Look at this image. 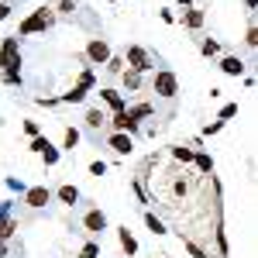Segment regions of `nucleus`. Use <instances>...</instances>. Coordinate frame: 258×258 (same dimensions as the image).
Returning <instances> with one entry per match:
<instances>
[{
  "mask_svg": "<svg viewBox=\"0 0 258 258\" xmlns=\"http://www.w3.org/2000/svg\"><path fill=\"white\" fill-rule=\"evenodd\" d=\"M179 4H182V7H189V4H193V0H179Z\"/></svg>",
  "mask_w": 258,
  "mask_h": 258,
  "instance_id": "obj_39",
  "label": "nucleus"
},
{
  "mask_svg": "<svg viewBox=\"0 0 258 258\" xmlns=\"http://www.w3.org/2000/svg\"><path fill=\"white\" fill-rule=\"evenodd\" d=\"M127 117H131V120L152 117V103H138V107H131V110H127Z\"/></svg>",
  "mask_w": 258,
  "mask_h": 258,
  "instance_id": "obj_17",
  "label": "nucleus"
},
{
  "mask_svg": "<svg viewBox=\"0 0 258 258\" xmlns=\"http://www.w3.org/2000/svg\"><path fill=\"white\" fill-rule=\"evenodd\" d=\"M182 24H186V28H193V31H197L200 24H203V11H186V14H182Z\"/></svg>",
  "mask_w": 258,
  "mask_h": 258,
  "instance_id": "obj_15",
  "label": "nucleus"
},
{
  "mask_svg": "<svg viewBox=\"0 0 258 258\" xmlns=\"http://www.w3.org/2000/svg\"><path fill=\"white\" fill-rule=\"evenodd\" d=\"M48 200H52V193H48L45 186H35V189H28V193H24V203H28L31 210H41Z\"/></svg>",
  "mask_w": 258,
  "mask_h": 258,
  "instance_id": "obj_7",
  "label": "nucleus"
},
{
  "mask_svg": "<svg viewBox=\"0 0 258 258\" xmlns=\"http://www.w3.org/2000/svg\"><path fill=\"white\" fill-rule=\"evenodd\" d=\"M59 200L66 203V207H73V203L80 200V193H76V186H59Z\"/></svg>",
  "mask_w": 258,
  "mask_h": 258,
  "instance_id": "obj_14",
  "label": "nucleus"
},
{
  "mask_svg": "<svg viewBox=\"0 0 258 258\" xmlns=\"http://www.w3.org/2000/svg\"><path fill=\"white\" fill-rule=\"evenodd\" d=\"M59 11L62 14H73L76 11V0H59Z\"/></svg>",
  "mask_w": 258,
  "mask_h": 258,
  "instance_id": "obj_32",
  "label": "nucleus"
},
{
  "mask_svg": "<svg viewBox=\"0 0 258 258\" xmlns=\"http://www.w3.org/2000/svg\"><path fill=\"white\" fill-rule=\"evenodd\" d=\"M86 93H90V90H83V86H73L69 93H62V103H80V100H86Z\"/></svg>",
  "mask_w": 258,
  "mask_h": 258,
  "instance_id": "obj_16",
  "label": "nucleus"
},
{
  "mask_svg": "<svg viewBox=\"0 0 258 258\" xmlns=\"http://www.w3.org/2000/svg\"><path fill=\"white\" fill-rule=\"evenodd\" d=\"M97 255H100V244H97V241H90V244L80 251V258H97Z\"/></svg>",
  "mask_w": 258,
  "mask_h": 258,
  "instance_id": "obj_24",
  "label": "nucleus"
},
{
  "mask_svg": "<svg viewBox=\"0 0 258 258\" xmlns=\"http://www.w3.org/2000/svg\"><path fill=\"white\" fill-rule=\"evenodd\" d=\"M172 159H176V162H193V152L182 148V145H176V148H172Z\"/></svg>",
  "mask_w": 258,
  "mask_h": 258,
  "instance_id": "obj_22",
  "label": "nucleus"
},
{
  "mask_svg": "<svg viewBox=\"0 0 258 258\" xmlns=\"http://www.w3.org/2000/svg\"><path fill=\"white\" fill-rule=\"evenodd\" d=\"M200 48H203V55H217V52H220V45H217V41H210V38L203 41Z\"/></svg>",
  "mask_w": 258,
  "mask_h": 258,
  "instance_id": "obj_25",
  "label": "nucleus"
},
{
  "mask_svg": "<svg viewBox=\"0 0 258 258\" xmlns=\"http://www.w3.org/2000/svg\"><path fill=\"white\" fill-rule=\"evenodd\" d=\"M0 69L4 73H21V45H18V35L0 41Z\"/></svg>",
  "mask_w": 258,
  "mask_h": 258,
  "instance_id": "obj_1",
  "label": "nucleus"
},
{
  "mask_svg": "<svg viewBox=\"0 0 258 258\" xmlns=\"http://www.w3.org/2000/svg\"><path fill=\"white\" fill-rule=\"evenodd\" d=\"M7 14H11V7H7V4H0V21L7 18Z\"/></svg>",
  "mask_w": 258,
  "mask_h": 258,
  "instance_id": "obj_37",
  "label": "nucleus"
},
{
  "mask_svg": "<svg viewBox=\"0 0 258 258\" xmlns=\"http://www.w3.org/2000/svg\"><path fill=\"white\" fill-rule=\"evenodd\" d=\"M83 224H86V231H103V227H107V217H103L100 210H90Z\"/></svg>",
  "mask_w": 258,
  "mask_h": 258,
  "instance_id": "obj_11",
  "label": "nucleus"
},
{
  "mask_svg": "<svg viewBox=\"0 0 258 258\" xmlns=\"http://www.w3.org/2000/svg\"><path fill=\"white\" fill-rule=\"evenodd\" d=\"M117 238H120V248L127 251V258H131V255H138V241L131 238V231H127V227H120V231H117Z\"/></svg>",
  "mask_w": 258,
  "mask_h": 258,
  "instance_id": "obj_9",
  "label": "nucleus"
},
{
  "mask_svg": "<svg viewBox=\"0 0 258 258\" xmlns=\"http://www.w3.org/2000/svg\"><path fill=\"white\" fill-rule=\"evenodd\" d=\"M127 66H131L135 73H148V69H152V59H148V52H145V48L131 45V48H127Z\"/></svg>",
  "mask_w": 258,
  "mask_h": 258,
  "instance_id": "obj_4",
  "label": "nucleus"
},
{
  "mask_svg": "<svg viewBox=\"0 0 258 258\" xmlns=\"http://www.w3.org/2000/svg\"><path fill=\"white\" fill-rule=\"evenodd\" d=\"M220 69H224L227 76H241V73H244V62H241L238 55H227V59L220 62Z\"/></svg>",
  "mask_w": 258,
  "mask_h": 258,
  "instance_id": "obj_10",
  "label": "nucleus"
},
{
  "mask_svg": "<svg viewBox=\"0 0 258 258\" xmlns=\"http://www.w3.org/2000/svg\"><path fill=\"white\" fill-rule=\"evenodd\" d=\"M193 159H197L200 172H214V159H210V155H203V152H200V155H193Z\"/></svg>",
  "mask_w": 258,
  "mask_h": 258,
  "instance_id": "obj_20",
  "label": "nucleus"
},
{
  "mask_svg": "<svg viewBox=\"0 0 258 258\" xmlns=\"http://www.w3.org/2000/svg\"><path fill=\"white\" fill-rule=\"evenodd\" d=\"M24 131H28L31 138H38V124H35V120H24Z\"/></svg>",
  "mask_w": 258,
  "mask_h": 258,
  "instance_id": "obj_34",
  "label": "nucleus"
},
{
  "mask_svg": "<svg viewBox=\"0 0 258 258\" xmlns=\"http://www.w3.org/2000/svg\"><path fill=\"white\" fill-rule=\"evenodd\" d=\"M220 127H224V120H214V124H207V127H203V135H217Z\"/></svg>",
  "mask_w": 258,
  "mask_h": 258,
  "instance_id": "obj_33",
  "label": "nucleus"
},
{
  "mask_svg": "<svg viewBox=\"0 0 258 258\" xmlns=\"http://www.w3.org/2000/svg\"><path fill=\"white\" fill-rule=\"evenodd\" d=\"M90 172H93V176H103V172H107V165H103V162H93V165H90Z\"/></svg>",
  "mask_w": 258,
  "mask_h": 258,
  "instance_id": "obj_35",
  "label": "nucleus"
},
{
  "mask_svg": "<svg viewBox=\"0 0 258 258\" xmlns=\"http://www.w3.org/2000/svg\"><path fill=\"white\" fill-rule=\"evenodd\" d=\"M152 90H155L159 97L172 100V97L179 93V80H176V73H169V69H162V73H155V80H152Z\"/></svg>",
  "mask_w": 258,
  "mask_h": 258,
  "instance_id": "obj_3",
  "label": "nucleus"
},
{
  "mask_svg": "<svg viewBox=\"0 0 258 258\" xmlns=\"http://www.w3.org/2000/svg\"><path fill=\"white\" fill-rule=\"evenodd\" d=\"M110 127H114V131H120V135H135V131H138V120L127 117V110H117V114L110 117Z\"/></svg>",
  "mask_w": 258,
  "mask_h": 258,
  "instance_id": "obj_5",
  "label": "nucleus"
},
{
  "mask_svg": "<svg viewBox=\"0 0 258 258\" xmlns=\"http://www.w3.org/2000/svg\"><path fill=\"white\" fill-rule=\"evenodd\" d=\"M76 145H80V131H76V127H66V148L73 152Z\"/></svg>",
  "mask_w": 258,
  "mask_h": 258,
  "instance_id": "obj_23",
  "label": "nucleus"
},
{
  "mask_svg": "<svg viewBox=\"0 0 258 258\" xmlns=\"http://www.w3.org/2000/svg\"><path fill=\"white\" fill-rule=\"evenodd\" d=\"M14 231H18V224H14V220H7V207H4V210H0V241H7Z\"/></svg>",
  "mask_w": 258,
  "mask_h": 258,
  "instance_id": "obj_13",
  "label": "nucleus"
},
{
  "mask_svg": "<svg viewBox=\"0 0 258 258\" xmlns=\"http://www.w3.org/2000/svg\"><path fill=\"white\" fill-rule=\"evenodd\" d=\"M86 124H90V127H103V124H107V114H103V110H90V114H86Z\"/></svg>",
  "mask_w": 258,
  "mask_h": 258,
  "instance_id": "obj_19",
  "label": "nucleus"
},
{
  "mask_svg": "<svg viewBox=\"0 0 258 258\" xmlns=\"http://www.w3.org/2000/svg\"><path fill=\"white\" fill-rule=\"evenodd\" d=\"M238 114V103H227V107H220V120H231Z\"/></svg>",
  "mask_w": 258,
  "mask_h": 258,
  "instance_id": "obj_26",
  "label": "nucleus"
},
{
  "mask_svg": "<svg viewBox=\"0 0 258 258\" xmlns=\"http://www.w3.org/2000/svg\"><path fill=\"white\" fill-rule=\"evenodd\" d=\"M172 193L176 197H186V182H172Z\"/></svg>",
  "mask_w": 258,
  "mask_h": 258,
  "instance_id": "obj_36",
  "label": "nucleus"
},
{
  "mask_svg": "<svg viewBox=\"0 0 258 258\" xmlns=\"http://www.w3.org/2000/svg\"><path fill=\"white\" fill-rule=\"evenodd\" d=\"M45 148H48V138H41V135H38V138L31 141V152H38V155H41Z\"/></svg>",
  "mask_w": 258,
  "mask_h": 258,
  "instance_id": "obj_29",
  "label": "nucleus"
},
{
  "mask_svg": "<svg viewBox=\"0 0 258 258\" xmlns=\"http://www.w3.org/2000/svg\"><path fill=\"white\" fill-rule=\"evenodd\" d=\"M100 97H103V103H107V107H114V110H124V97H120L117 90H100Z\"/></svg>",
  "mask_w": 258,
  "mask_h": 258,
  "instance_id": "obj_12",
  "label": "nucleus"
},
{
  "mask_svg": "<svg viewBox=\"0 0 258 258\" xmlns=\"http://www.w3.org/2000/svg\"><path fill=\"white\" fill-rule=\"evenodd\" d=\"M138 83H141V73H135V69L124 73V86H127V90H138Z\"/></svg>",
  "mask_w": 258,
  "mask_h": 258,
  "instance_id": "obj_21",
  "label": "nucleus"
},
{
  "mask_svg": "<svg viewBox=\"0 0 258 258\" xmlns=\"http://www.w3.org/2000/svg\"><path fill=\"white\" fill-rule=\"evenodd\" d=\"M145 224H148V231H152V234H165V224H162L155 214H145Z\"/></svg>",
  "mask_w": 258,
  "mask_h": 258,
  "instance_id": "obj_18",
  "label": "nucleus"
},
{
  "mask_svg": "<svg viewBox=\"0 0 258 258\" xmlns=\"http://www.w3.org/2000/svg\"><path fill=\"white\" fill-rule=\"evenodd\" d=\"M107 69L110 73H124V59H107Z\"/></svg>",
  "mask_w": 258,
  "mask_h": 258,
  "instance_id": "obj_31",
  "label": "nucleus"
},
{
  "mask_svg": "<svg viewBox=\"0 0 258 258\" xmlns=\"http://www.w3.org/2000/svg\"><path fill=\"white\" fill-rule=\"evenodd\" d=\"M244 41H248V45H251V48H255V45H258V28H255V24H251V28H248V35H244Z\"/></svg>",
  "mask_w": 258,
  "mask_h": 258,
  "instance_id": "obj_30",
  "label": "nucleus"
},
{
  "mask_svg": "<svg viewBox=\"0 0 258 258\" xmlns=\"http://www.w3.org/2000/svg\"><path fill=\"white\" fill-rule=\"evenodd\" d=\"M52 21H55V14H52L48 7H41V11H35L31 18H24V21H21L18 35H35V31H45V28H48Z\"/></svg>",
  "mask_w": 258,
  "mask_h": 258,
  "instance_id": "obj_2",
  "label": "nucleus"
},
{
  "mask_svg": "<svg viewBox=\"0 0 258 258\" xmlns=\"http://www.w3.org/2000/svg\"><path fill=\"white\" fill-rule=\"evenodd\" d=\"M110 148H114L117 155H131V148H135V145H131V135H120V131H114V135H110Z\"/></svg>",
  "mask_w": 258,
  "mask_h": 258,
  "instance_id": "obj_8",
  "label": "nucleus"
},
{
  "mask_svg": "<svg viewBox=\"0 0 258 258\" xmlns=\"http://www.w3.org/2000/svg\"><path fill=\"white\" fill-rule=\"evenodd\" d=\"M41 155H45V165H55V162H59V152H55L52 145H48V148H45Z\"/></svg>",
  "mask_w": 258,
  "mask_h": 258,
  "instance_id": "obj_27",
  "label": "nucleus"
},
{
  "mask_svg": "<svg viewBox=\"0 0 258 258\" xmlns=\"http://www.w3.org/2000/svg\"><path fill=\"white\" fill-rule=\"evenodd\" d=\"M80 86H83V90L93 86V73H90V69H83V73H80Z\"/></svg>",
  "mask_w": 258,
  "mask_h": 258,
  "instance_id": "obj_28",
  "label": "nucleus"
},
{
  "mask_svg": "<svg viewBox=\"0 0 258 258\" xmlns=\"http://www.w3.org/2000/svg\"><path fill=\"white\" fill-rule=\"evenodd\" d=\"M7 255V241H0V258Z\"/></svg>",
  "mask_w": 258,
  "mask_h": 258,
  "instance_id": "obj_38",
  "label": "nucleus"
},
{
  "mask_svg": "<svg viewBox=\"0 0 258 258\" xmlns=\"http://www.w3.org/2000/svg\"><path fill=\"white\" fill-rule=\"evenodd\" d=\"M86 59H90V62H97V66H100V62H107V59H110V48H107V41L93 38L90 45H86Z\"/></svg>",
  "mask_w": 258,
  "mask_h": 258,
  "instance_id": "obj_6",
  "label": "nucleus"
}]
</instances>
